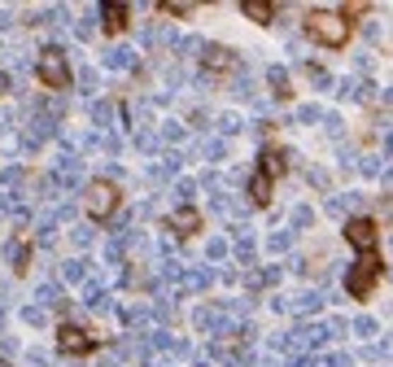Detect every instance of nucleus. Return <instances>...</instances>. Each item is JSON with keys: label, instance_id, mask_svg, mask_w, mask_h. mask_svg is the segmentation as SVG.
<instances>
[{"label": "nucleus", "instance_id": "obj_1", "mask_svg": "<svg viewBox=\"0 0 393 367\" xmlns=\"http://www.w3.org/2000/svg\"><path fill=\"white\" fill-rule=\"evenodd\" d=\"M306 35L310 40H319L324 48H341L350 40V22L341 18V13H324V9H314V13H306Z\"/></svg>", "mask_w": 393, "mask_h": 367}, {"label": "nucleus", "instance_id": "obj_2", "mask_svg": "<svg viewBox=\"0 0 393 367\" xmlns=\"http://www.w3.org/2000/svg\"><path fill=\"white\" fill-rule=\"evenodd\" d=\"M380 271H385L380 254H363V258L354 262V267H350V276H346L350 298H358V302H367V298H372V284L380 280Z\"/></svg>", "mask_w": 393, "mask_h": 367}, {"label": "nucleus", "instance_id": "obj_3", "mask_svg": "<svg viewBox=\"0 0 393 367\" xmlns=\"http://www.w3.org/2000/svg\"><path fill=\"white\" fill-rule=\"evenodd\" d=\"M35 74H40V84H44V88H66V84H70V62H66V48L48 44V48L40 52V62H35Z\"/></svg>", "mask_w": 393, "mask_h": 367}, {"label": "nucleus", "instance_id": "obj_4", "mask_svg": "<svg viewBox=\"0 0 393 367\" xmlns=\"http://www.w3.org/2000/svg\"><path fill=\"white\" fill-rule=\"evenodd\" d=\"M118 210V188L110 179H96V184H88V215L92 219H110Z\"/></svg>", "mask_w": 393, "mask_h": 367}, {"label": "nucleus", "instance_id": "obj_5", "mask_svg": "<svg viewBox=\"0 0 393 367\" xmlns=\"http://www.w3.org/2000/svg\"><path fill=\"white\" fill-rule=\"evenodd\" d=\"M57 350H62V354H92V350H96V337H92L88 328L62 324V328H57Z\"/></svg>", "mask_w": 393, "mask_h": 367}, {"label": "nucleus", "instance_id": "obj_6", "mask_svg": "<svg viewBox=\"0 0 393 367\" xmlns=\"http://www.w3.org/2000/svg\"><path fill=\"white\" fill-rule=\"evenodd\" d=\"M346 241H350L358 254H376V223H372V219H350V223H346Z\"/></svg>", "mask_w": 393, "mask_h": 367}, {"label": "nucleus", "instance_id": "obj_7", "mask_svg": "<svg viewBox=\"0 0 393 367\" xmlns=\"http://www.w3.org/2000/svg\"><path fill=\"white\" fill-rule=\"evenodd\" d=\"M166 227H171L175 236H197V232H201V210H197V205H179Z\"/></svg>", "mask_w": 393, "mask_h": 367}, {"label": "nucleus", "instance_id": "obj_8", "mask_svg": "<svg viewBox=\"0 0 393 367\" xmlns=\"http://www.w3.org/2000/svg\"><path fill=\"white\" fill-rule=\"evenodd\" d=\"M201 66H205V70H232V66H236V52H232V48H223V44H205Z\"/></svg>", "mask_w": 393, "mask_h": 367}, {"label": "nucleus", "instance_id": "obj_9", "mask_svg": "<svg viewBox=\"0 0 393 367\" xmlns=\"http://www.w3.org/2000/svg\"><path fill=\"white\" fill-rule=\"evenodd\" d=\"M101 22H105V31H123V26L131 22V9L110 0V5H101Z\"/></svg>", "mask_w": 393, "mask_h": 367}, {"label": "nucleus", "instance_id": "obj_10", "mask_svg": "<svg viewBox=\"0 0 393 367\" xmlns=\"http://www.w3.org/2000/svg\"><path fill=\"white\" fill-rule=\"evenodd\" d=\"M284 171H288V157H284L280 149H267V153H262V175H267V179H271V175L280 179Z\"/></svg>", "mask_w": 393, "mask_h": 367}, {"label": "nucleus", "instance_id": "obj_11", "mask_svg": "<svg viewBox=\"0 0 393 367\" xmlns=\"http://www.w3.org/2000/svg\"><path fill=\"white\" fill-rule=\"evenodd\" d=\"M241 13H245L249 22H271V18H275V5H267V0H245Z\"/></svg>", "mask_w": 393, "mask_h": 367}, {"label": "nucleus", "instance_id": "obj_12", "mask_svg": "<svg viewBox=\"0 0 393 367\" xmlns=\"http://www.w3.org/2000/svg\"><path fill=\"white\" fill-rule=\"evenodd\" d=\"M249 197H254L258 205H267V201H271V179L262 175V171H258V175L249 179Z\"/></svg>", "mask_w": 393, "mask_h": 367}, {"label": "nucleus", "instance_id": "obj_13", "mask_svg": "<svg viewBox=\"0 0 393 367\" xmlns=\"http://www.w3.org/2000/svg\"><path fill=\"white\" fill-rule=\"evenodd\" d=\"M271 92H275L280 101L293 96V88H288V74H284V70H271Z\"/></svg>", "mask_w": 393, "mask_h": 367}, {"label": "nucleus", "instance_id": "obj_14", "mask_svg": "<svg viewBox=\"0 0 393 367\" xmlns=\"http://www.w3.org/2000/svg\"><path fill=\"white\" fill-rule=\"evenodd\" d=\"M9 258H13V267H18V271H26V262H31V249H26V245H13V254H9Z\"/></svg>", "mask_w": 393, "mask_h": 367}, {"label": "nucleus", "instance_id": "obj_15", "mask_svg": "<svg viewBox=\"0 0 393 367\" xmlns=\"http://www.w3.org/2000/svg\"><path fill=\"white\" fill-rule=\"evenodd\" d=\"M157 13H166V18H188L193 5H157Z\"/></svg>", "mask_w": 393, "mask_h": 367}, {"label": "nucleus", "instance_id": "obj_16", "mask_svg": "<svg viewBox=\"0 0 393 367\" xmlns=\"http://www.w3.org/2000/svg\"><path fill=\"white\" fill-rule=\"evenodd\" d=\"M0 92H9V74L5 70H0Z\"/></svg>", "mask_w": 393, "mask_h": 367}]
</instances>
